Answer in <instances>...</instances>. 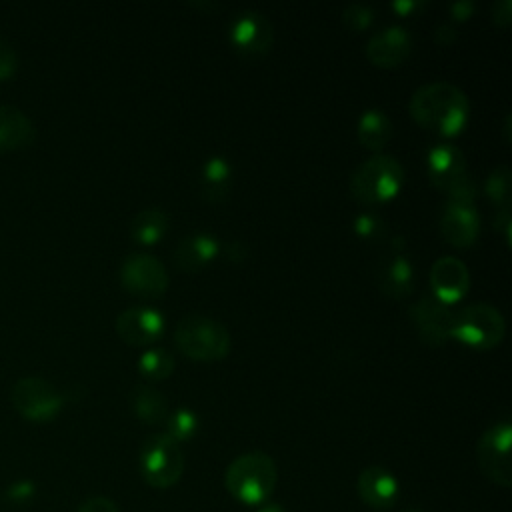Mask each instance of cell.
<instances>
[{
    "instance_id": "cell-1",
    "label": "cell",
    "mask_w": 512,
    "mask_h": 512,
    "mask_svg": "<svg viewBox=\"0 0 512 512\" xmlns=\"http://www.w3.org/2000/svg\"><path fill=\"white\" fill-rule=\"evenodd\" d=\"M410 116L426 130L456 136L470 116L468 96L452 82L436 80L422 84L410 98Z\"/></svg>"
},
{
    "instance_id": "cell-2",
    "label": "cell",
    "mask_w": 512,
    "mask_h": 512,
    "mask_svg": "<svg viewBox=\"0 0 512 512\" xmlns=\"http://www.w3.org/2000/svg\"><path fill=\"white\" fill-rule=\"evenodd\" d=\"M276 480L278 470L274 460L260 450L236 456L224 472V486L230 496L248 506L268 502L276 488Z\"/></svg>"
},
{
    "instance_id": "cell-3",
    "label": "cell",
    "mask_w": 512,
    "mask_h": 512,
    "mask_svg": "<svg viewBox=\"0 0 512 512\" xmlns=\"http://www.w3.org/2000/svg\"><path fill=\"white\" fill-rule=\"evenodd\" d=\"M174 344L192 360L212 362L230 352V332L212 316L186 314L174 328Z\"/></svg>"
},
{
    "instance_id": "cell-4",
    "label": "cell",
    "mask_w": 512,
    "mask_h": 512,
    "mask_svg": "<svg viewBox=\"0 0 512 512\" xmlns=\"http://www.w3.org/2000/svg\"><path fill=\"white\" fill-rule=\"evenodd\" d=\"M404 184V168L390 154H374L350 174V194L360 204H382L398 194Z\"/></svg>"
},
{
    "instance_id": "cell-5",
    "label": "cell",
    "mask_w": 512,
    "mask_h": 512,
    "mask_svg": "<svg viewBox=\"0 0 512 512\" xmlns=\"http://www.w3.org/2000/svg\"><path fill=\"white\" fill-rule=\"evenodd\" d=\"M506 322L498 308L488 302H474L454 310L450 338L474 350H490L502 342Z\"/></svg>"
},
{
    "instance_id": "cell-6",
    "label": "cell",
    "mask_w": 512,
    "mask_h": 512,
    "mask_svg": "<svg viewBox=\"0 0 512 512\" xmlns=\"http://www.w3.org/2000/svg\"><path fill=\"white\" fill-rule=\"evenodd\" d=\"M426 168L430 182L448 194V198L474 200L476 184L468 172L466 156L450 142H436L426 154Z\"/></svg>"
},
{
    "instance_id": "cell-7",
    "label": "cell",
    "mask_w": 512,
    "mask_h": 512,
    "mask_svg": "<svg viewBox=\"0 0 512 512\" xmlns=\"http://www.w3.org/2000/svg\"><path fill=\"white\" fill-rule=\"evenodd\" d=\"M138 464L148 486L166 490L174 486L184 472V452L166 432L150 434L140 446Z\"/></svg>"
},
{
    "instance_id": "cell-8",
    "label": "cell",
    "mask_w": 512,
    "mask_h": 512,
    "mask_svg": "<svg viewBox=\"0 0 512 512\" xmlns=\"http://www.w3.org/2000/svg\"><path fill=\"white\" fill-rule=\"evenodd\" d=\"M10 398L16 412L32 422H50L66 402V396L40 376L18 378L10 390Z\"/></svg>"
},
{
    "instance_id": "cell-9",
    "label": "cell",
    "mask_w": 512,
    "mask_h": 512,
    "mask_svg": "<svg viewBox=\"0 0 512 512\" xmlns=\"http://www.w3.org/2000/svg\"><path fill=\"white\" fill-rule=\"evenodd\" d=\"M512 426L508 420H500L488 426L476 444V462L480 472L494 484L508 488L512 484V460H510Z\"/></svg>"
},
{
    "instance_id": "cell-10",
    "label": "cell",
    "mask_w": 512,
    "mask_h": 512,
    "mask_svg": "<svg viewBox=\"0 0 512 512\" xmlns=\"http://www.w3.org/2000/svg\"><path fill=\"white\" fill-rule=\"evenodd\" d=\"M228 38L238 54L246 58H258L270 50L274 40V28L268 16L258 10L246 8L232 16L228 26Z\"/></svg>"
},
{
    "instance_id": "cell-11",
    "label": "cell",
    "mask_w": 512,
    "mask_h": 512,
    "mask_svg": "<svg viewBox=\"0 0 512 512\" xmlns=\"http://www.w3.org/2000/svg\"><path fill=\"white\" fill-rule=\"evenodd\" d=\"M122 286L142 298H158L168 288L166 266L152 254H132L120 266Z\"/></svg>"
},
{
    "instance_id": "cell-12",
    "label": "cell",
    "mask_w": 512,
    "mask_h": 512,
    "mask_svg": "<svg viewBox=\"0 0 512 512\" xmlns=\"http://www.w3.org/2000/svg\"><path fill=\"white\" fill-rule=\"evenodd\" d=\"M408 316L422 342L440 346L450 338L454 308L436 300L434 296H422L416 304L410 306Z\"/></svg>"
},
{
    "instance_id": "cell-13",
    "label": "cell",
    "mask_w": 512,
    "mask_h": 512,
    "mask_svg": "<svg viewBox=\"0 0 512 512\" xmlns=\"http://www.w3.org/2000/svg\"><path fill=\"white\" fill-rule=\"evenodd\" d=\"M442 236L456 248H466L476 242L480 232V214L474 200L448 198L438 220Z\"/></svg>"
},
{
    "instance_id": "cell-14",
    "label": "cell",
    "mask_w": 512,
    "mask_h": 512,
    "mask_svg": "<svg viewBox=\"0 0 512 512\" xmlns=\"http://www.w3.org/2000/svg\"><path fill=\"white\" fill-rule=\"evenodd\" d=\"M118 336L132 346H148L164 332V314L150 306H130L116 316Z\"/></svg>"
},
{
    "instance_id": "cell-15",
    "label": "cell",
    "mask_w": 512,
    "mask_h": 512,
    "mask_svg": "<svg viewBox=\"0 0 512 512\" xmlns=\"http://www.w3.org/2000/svg\"><path fill=\"white\" fill-rule=\"evenodd\" d=\"M412 52V34L400 24H390L374 32L366 42V58L380 68L400 66Z\"/></svg>"
},
{
    "instance_id": "cell-16",
    "label": "cell",
    "mask_w": 512,
    "mask_h": 512,
    "mask_svg": "<svg viewBox=\"0 0 512 512\" xmlns=\"http://www.w3.org/2000/svg\"><path fill=\"white\" fill-rule=\"evenodd\" d=\"M432 296L444 304H456L462 300L470 286L468 266L456 256H440L430 266Z\"/></svg>"
},
{
    "instance_id": "cell-17",
    "label": "cell",
    "mask_w": 512,
    "mask_h": 512,
    "mask_svg": "<svg viewBox=\"0 0 512 512\" xmlns=\"http://www.w3.org/2000/svg\"><path fill=\"white\" fill-rule=\"evenodd\" d=\"M376 284L394 300L408 298L414 290V268L410 258L400 250H392L388 256L380 258L376 266Z\"/></svg>"
},
{
    "instance_id": "cell-18",
    "label": "cell",
    "mask_w": 512,
    "mask_h": 512,
    "mask_svg": "<svg viewBox=\"0 0 512 512\" xmlns=\"http://www.w3.org/2000/svg\"><path fill=\"white\" fill-rule=\"evenodd\" d=\"M358 496L360 500L374 508V510H386L392 508L398 500L400 486L396 476L382 468V466H368L358 476Z\"/></svg>"
},
{
    "instance_id": "cell-19",
    "label": "cell",
    "mask_w": 512,
    "mask_h": 512,
    "mask_svg": "<svg viewBox=\"0 0 512 512\" xmlns=\"http://www.w3.org/2000/svg\"><path fill=\"white\" fill-rule=\"evenodd\" d=\"M220 252V242L216 236L206 232H196L184 236L174 248V264L182 272H198L208 262H212Z\"/></svg>"
},
{
    "instance_id": "cell-20",
    "label": "cell",
    "mask_w": 512,
    "mask_h": 512,
    "mask_svg": "<svg viewBox=\"0 0 512 512\" xmlns=\"http://www.w3.org/2000/svg\"><path fill=\"white\" fill-rule=\"evenodd\" d=\"M36 138L34 122L18 106L0 104V150H16Z\"/></svg>"
},
{
    "instance_id": "cell-21",
    "label": "cell",
    "mask_w": 512,
    "mask_h": 512,
    "mask_svg": "<svg viewBox=\"0 0 512 512\" xmlns=\"http://www.w3.org/2000/svg\"><path fill=\"white\" fill-rule=\"evenodd\" d=\"M232 188V166L224 156L206 158L200 172V194L206 202H222Z\"/></svg>"
},
{
    "instance_id": "cell-22",
    "label": "cell",
    "mask_w": 512,
    "mask_h": 512,
    "mask_svg": "<svg viewBox=\"0 0 512 512\" xmlns=\"http://www.w3.org/2000/svg\"><path fill=\"white\" fill-rule=\"evenodd\" d=\"M130 402H132L134 414L150 426L164 424L168 414H170L166 396L158 388H154L152 384L134 386V390L130 394Z\"/></svg>"
},
{
    "instance_id": "cell-23",
    "label": "cell",
    "mask_w": 512,
    "mask_h": 512,
    "mask_svg": "<svg viewBox=\"0 0 512 512\" xmlns=\"http://www.w3.org/2000/svg\"><path fill=\"white\" fill-rule=\"evenodd\" d=\"M358 140L368 150L384 148L392 138V122L380 108H368L362 112L356 126Z\"/></svg>"
},
{
    "instance_id": "cell-24",
    "label": "cell",
    "mask_w": 512,
    "mask_h": 512,
    "mask_svg": "<svg viewBox=\"0 0 512 512\" xmlns=\"http://www.w3.org/2000/svg\"><path fill=\"white\" fill-rule=\"evenodd\" d=\"M168 214L160 208H144L130 222V236L138 244H156L168 230Z\"/></svg>"
},
{
    "instance_id": "cell-25",
    "label": "cell",
    "mask_w": 512,
    "mask_h": 512,
    "mask_svg": "<svg viewBox=\"0 0 512 512\" xmlns=\"http://www.w3.org/2000/svg\"><path fill=\"white\" fill-rule=\"evenodd\" d=\"M138 370L150 382L164 380L174 370V356L166 348H150L140 354Z\"/></svg>"
},
{
    "instance_id": "cell-26",
    "label": "cell",
    "mask_w": 512,
    "mask_h": 512,
    "mask_svg": "<svg viewBox=\"0 0 512 512\" xmlns=\"http://www.w3.org/2000/svg\"><path fill=\"white\" fill-rule=\"evenodd\" d=\"M164 424H166V434L172 440H176L178 444L188 442L190 438H194L198 428H200L198 416L190 408H178V410L170 412Z\"/></svg>"
},
{
    "instance_id": "cell-27",
    "label": "cell",
    "mask_w": 512,
    "mask_h": 512,
    "mask_svg": "<svg viewBox=\"0 0 512 512\" xmlns=\"http://www.w3.org/2000/svg\"><path fill=\"white\" fill-rule=\"evenodd\" d=\"M510 184H512V172L506 164H500L492 168L490 174L486 176L484 192L498 208H506L510 206Z\"/></svg>"
},
{
    "instance_id": "cell-28",
    "label": "cell",
    "mask_w": 512,
    "mask_h": 512,
    "mask_svg": "<svg viewBox=\"0 0 512 512\" xmlns=\"http://www.w3.org/2000/svg\"><path fill=\"white\" fill-rule=\"evenodd\" d=\"M352 228H354L356 236H360L366 242H382L384 238H388L386 222L374 212H360L354 218Z\"/></svg>"
},
{
    "instance_id": "cell-29",
    "label": "cell",
    "mask_w": 512,
    "mask_h": 512,
    "mask_svg": "<svg viewBox=\"0 0 512 512\" xmlns=\"http://www.w3.org/2000/svg\"><path fill=\"white\" fill-rule=\"evenodd\" d=\"M342 22L348 30L360 32L374 22V8L368 4H360V2L348 4L342 12Z\"/></svg>"
},
{
    "instance_id": "cell-30",
    "label": "cell",
    "mask_w": 512,
    "mask_h": 512,
    "mask_svg": "<svg viewBox=\"0 0 512 512\" xmlns=\"http://www.w3.org/2000/svg\"><path fill=\"white\" fill-rule=\"evenodd\" d=\"M18 70V54L14 46L0 36V82L10 80Z\"/></svg>"
},
{
    "instance_id": "cell-31",
    "label": "cell",
    "mask_w": 512,
    "mask_h": 512,
    "mask_svg": "<svg viewBox=\"0 0 512 512\" xmlns=\"http://www.w3.org/2000/svg\"><path fill=\"white\" fill-rule=\"evenodd\" d=\"M34 494H36V488H34V484L30 480H18V482L10 484L8 490H6V498L12 504H18V506L30 504Z\"/></svg>"
},
{
    "instance_id": "cell-32",
    "label": "cell",
    "mask_w": 512,
    "mask_h": 512,
    "mask_svg": "<svg viewBox=\"0 0 512 512\" xmlns=\"http://www.w3.org/2000/svg\"><path fill=\"white\" fill-rule=\"evenodd\" d=\"M76 512H120L116 502L106 498V496H92L88 500H84Z\"/></svg>"
},
{
    "instance_id": "cell-33",
    "label": "cell",
    "mask_w": 512,
    "mask_h": 512,
    "mask_svg": "<svg viewBox=\"0 0 512 512\" xmlns=\"http://www.w3.org/2000/svg\"><path fill=\"white\" fill-rule=\"evenodd\" d=\"M492 22L506 28L512 22V0H496L492 4Z\"/></svg>"
},
{
    "instance_id": "cell-34",
    "label": "cell",
    "mask_w": 512,
    "mask_h": 512,
    "mask_svg": "<svg viewBox=\"0 0 512 512\" xmlns=\"http://www.w3.org/2000/svg\"><path fill=\"white\" fill-rule=\"evenodd\" d=\"M494 228L504 236L506 244H510V236H512V214H510V206L496 210V214H494Z\"/></svg>"
},
{
    "instance_id": "cell-35",
    "label": "cell",
    "mask_w": 512,
    "mask_h": 512,
    "mask_svg": "<svg viewBox=\"0 0 512 512\" xmlns=\"http://www.w3.org/2000/svg\"><path fill=\"white\" fill-rule=\"evenodd\" d=\"M456 38H458V30L450 22H442L434 30V42L438 46H450V44H454Z\"/></svg>"
},
{
    "instance_id": "cell-36",
    "label": "cell",
    "mask_w": 512,
    "mask_h": 512,
    "mask_svg": "<svg viewBox=\"0 0 512 512\" xmlns=\"http://www.w3.org/2000/svg\"><path fill=\"white\" fill-rule=\"evenodd\" d=\"M474 12V2L472 0H456L450 4V14L454 20H468Z\"/></svg>"
},
{
    "instance_id": "cell-37",
    "label": "cell",
    "mask_w": 512,
    "mask_h": 512,
    "mask_svg": "<svg viewBox=\"0 0 512 512\" xmlns=\"http://www.w3.org/2000/svg\"><path fill=\"white\" fill-rule=\"evenodd\" d=\"M224 252H226V256H228L230 260L238 262V260H242V258L246 256V244L240 242V240H232V242H228V244L224 246Z\"/></svg>"
},
{
    "instance_id": "cell-38",
    "label": "cell",
    "mask_w": 512,
    "mask_h": 512,
    "mask_svg": "<svg viewBox=\"0 0 512 512\" xmlns=\"http://www.w3.org/2000/svg\"><path fill=\"white\" fill-rule=\"evenodd\" d=\"M422 4H424L422 0H396V2H392V8H394L400 16H406V14H410L412 10H418Z\"/></svg>"
},
{
    "instance_id": "cell-39",
    "label": "cell",
    "mask_w": 512,
    "mask_h": 512,
    "mask_svg": "<svg viewBox=\"0 0 512 512\" xmlns=\"http://www.w3.org/2000/svg\"><path fill=\"white\" fill-rule=\"evenodd\" d=\"M256 512H286L278 502H264L256 506Z\"/></svg>"
},
{
    "instance_id": "cell-40",
    "label": "cell",
    "mask_w": 512,
    "mask_h": 512,
    "mask_svg": "<svg viewBox=\"0 0 512 512\" xmlns=\"http://www.w3.org/2000/svg\"><path fill=\"white\" fill-rule=\"evenodd\" d=\"M410 512H416V510H410Z\"/></svg>"
}]
</instances>
